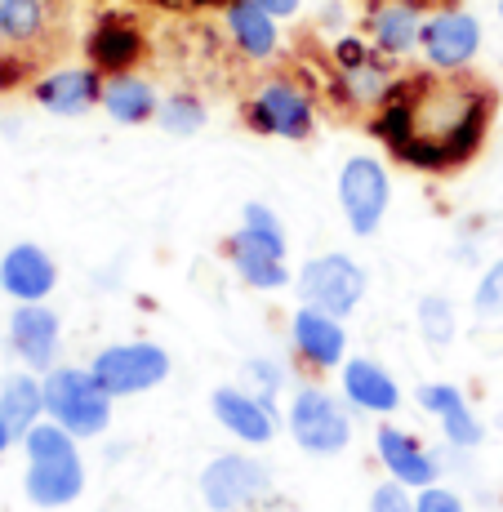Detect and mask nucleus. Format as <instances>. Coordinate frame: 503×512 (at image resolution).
<instances>
[{"instance_id": "1", "label": "nucleus", "mask_w": 503, "mask_h": 512, "mask_svg": "<svg viewBox=\"0 0 503 512\" xmlns=\"http://www.w3.org/2000/svg\"><path fill=\"white\" fill-rule=\"evenodd\" d=\"M499 94L490 81L459 72H406L392 81L383 103L374 107V139L401 165L423 174H455L481 152L495 121Z\"/></svg>"}, {"instance_id": "2", "label": "nucleus", "mask_w": 503, "mask_h": 512, "mask_svg": "<svg viewBox=\"0 0 503 512\" xmlns=\"http://www.w3.org/2000/svg\"><path fill=\"white\" fill-rule=\"evenodd\" d=\"M67 45V0H0V90L23 85Z\"/></svg>"}, {"instance_id": "3", "label": "nucleus", "mask_w": 503, "mask_h": 512, "mask_svg": "<svg viewBox=\"0 0 503 512\" xmlns=\"http://www.w3.org/2000/svg\"><path fill=\"white\" fill-rule=\"evenodd\" d=\"M228 259L241 272V281L254 285V290H281L290 281V272H285V232L268 205H245L241 232L228 236Z\"/></svg>"}, {"instance_id": "4", "label": "nucleus", "mask_w": 503, "mask_h": 512, "mask_svg": "<svg viewBox=\"0 0 503 512\" xmlns=\"http://www.w3.org/2000/svg\"><path fill=\"white\" fill-rule=\"evenodd\" d=\"M45 410L72 437H98L107 428V419H112V397L98 388L90 370L58 366L45 379Z\"/></svg>"}, {"instance_id": "5", "label": "nucleus", "mask_w": 503, "mask_h": 512, "mask_svg": "<svg viewBox=\"0 0 503 512\" xmlns=\"http://www.w3.org/2000/svg\"><path fill=\"white\" fill-rule=\"evenodd\" d=\"M290 432L308 455H339L352 441V419L325 388H299L290 406Z\"/></svg>"}, {"instance_id": "6", "label": "nucleus", "mask_w": 503, "mask_h": 512, "mask_svg": "<svg viewBox=\"0 0 503 512\" xmlns=\"http://www.w3.org/2000/svg\"><path fill=\"white\" fill-rule=\"evenodd\" d=\"M90 374L107 397H134V392L156 388L170 374V357L156 343H121V348L98 352Z\"/></svg>"}, {"instance_id": "7", "label": "nucleus", "mask_w": 503, "mask_h": 512, "mask_svg": "<svg viewBox=\"0 0 503 512\" xmlns=\"http://www.w3.org/2000/svg\"><path fill=\"white\" fill-rule=\"evenodd\" d=\"M299 294L308 308H321L330 317H348L366 294V272L348 259V254H321L308 259L299 272Z\"/></svg>"}, {"instance_id": "8", "label": "nucleus", "mask_w": 503, "mask_h": 512, "mask_svg": "<svg viewBox=\"0 0 503 512\" xmlns=\"http://www.w3.org/2000/svg\"><path fill=\"white\" fill-rule=\"evenodd\" d=\"M392 63L379 45L366 41H339L334 45V85L343 90L352 107H379L392 90Z\"/></svg>"}, {"instance_id": "9", "label": "nucleus", "mask_w": 503, "mask_h": 512, "mask_svg": "<svg viewBox=\"0 0 503 512\" xmlns=\"http://www.w3.org/2000/svg\"><path fill=\"white\" fill-rule=\"evenodd\" d=\"M339 205L348 228L357 236H370L388 214V170L370 156H352L339 174Z\"/></svg>"}, {"instance_id": "10", "label": "nucleus", "mask_w": 503, "mask_h": 512, "mask_svg": "<svg viewBox=\"0 0 503 512\" xmlns=\"http://www.w3.org/2000/svg\"><path fill=\"white\" fill-rule=\"evenodd\" d=\"M272 490V472L250 455H219L201 472V499L214 512H236Z\"/></svg>"}, {"instance_id": "11", "label": "nucleus", "mask_w": 503, "mask_h": 512, "mask_svg": "<svg viewBox=\"0 0 503 512\" xmlns=\"http://www.w3.org/2000/svg\"><path fill=\"white\" fill-rule=\"evenodd\" d=\"M245 121L272 139H308L312 134V98L294 81H268L245 103Z\"/></svg>"}, {"instance_id": "12", "label": "nucleus", "mask_w": 503, "mask_h": 512, "mask_svg": "<svg viewBox=\"0 0 503 512\" xmlns=\"http://www.w3.org/2000/svg\"><path fill=\"white\" fill-rule=\"evenodd\" d=\"M419 45L432 67L459 72V67H468L472 58H477L481 27H477V18L463 14V9H441V14H432L428 23L419 27Z\"/></svg>"}, {"instance_id": "13", "label": "nucleus", "mask_w": 503, "mask_h": 512, "mask_svg": "<svg viewBox=\"0 0 503 512\" xmlns=\"http://www.w3.org/2000/svg\"><path fill=\"white\" fill-rule=\"evenodd\" d=\"M85 49H90L94 72L125 76V72H130V67L138 63V58L147 54V41H143V27H138L134 18L107 14V18H98V27L90 32Z\"/></svg>"}, {"instance_id": "14", "label": "nucleus", "mask_w": 503, "mask_h": 512, "mask_svg": "<svg viewBox=\"0 0 503 512\" xmlns=\"http://www.w3.org/2000/svg\"><path fill=\"white\" fill-rule=\"evenodd\" d=\"M290 334H294V352H299L308 366H317V370L339 366L343 348H348V334H343L339 317H330V312H321V308H308V303L294 312Z\"/></svg>"}, {"instance_id": "15", "label": "nucleus", "mask_w": 503, "mask_h": 512, "mask_svg": "<svg viewBox=\"0 0 503 512\" xmlns=\"http://www.w3.org/2000/svg\"><path fill=\"white\" fill-rule=\"evenodd\" d=\"M374 446H379V459H383V468L392 472V481H401V486H419V490H428L432 481H437L441 464L432 459V450H423L419 441L410 437V432L383 423V428L374 432Z\"/></svg>"}, {"instance_id": "16", "label": "nucleus", "mask_w": 503, "mask_h": 512, "mask_svg": "<svg viewBox=\"0 0 503 512\" xmlns=\"http://www.w3.org/2000/svg\"><path fill=\"white\" fill-rule=\"evenodd\" d=\"M54 281H58V268L41 245L23 241L0 259V290L14 294V299H23V303H41L45 294L54 290Z\"/></svg>"}, {"instance_id": "17", "label": "nucleus", "mask_w": 503, "mask_h": 512, "mask_svg": "<svg viewBox=\"0 0 503 512\" xmlns=\"http://www.w3.org/2000/svg\"><path fill=\"white\" fill-rule=\"evenodd\" d=\"M36 103L54 116H81L94 103H103V81L94 67H63V72H49L45 81H36Z\"/></svg>"}, {"instance_id": "18", "label": "nucleus", "mask_w": 503, "mask_h": 512, "mask_svg": "<svg viewBox=\"0 0 503 512\" xmlns=\"http://www.w3.org/2000/svg\"><path fill=\"white\" fill-rule=\"evenodd\" d=\"M210 406H214V419H219L223 428L232 432V437L250 441V446H263V441L276 437V410L263 406L259 397H250V392H241V388H219Z\"/></svg>"}, {"instance_id": "19", "label": "nucleus", "mask_w": 503, "mask_h": 512, "mask_svg": "<svg viewBox=\"0 0 503 512\" xmlns=\"http://www.w3.org/2000/svg\"><path fill=\"white\" fill-rule=\"evenodd\" d=\"M9 339L32 370H49L58 357V317L41 303H23L9 321Z\"/></svg>"}, {"instance_id": "20", "label": "nucleus", "mask_w": 503, "mask_h": 512, "mask_svg": "<svg viewBox=\"0 0 503 512\" xmlns=\"http://www.w3.org/2000/svg\"><path fill=\"white\" fill-rule=\"evenodd\" d=\"M85 490V468L76 455L27 464V499L41 508H63Z\"/></svg>"}, {"instance_id": "21", "label": "nucleus", "mask_w": 503, "mask_h": 512, "mask_svg": "<svg viewBox=\"0 0 503 512\" xmlns=\"http://www.w3.org/2000/svg\"><path fill=\"white\" fill-rule=\"evenodd\" d=\"M343 392H348L352 406L361 410H374V415H392V410L401 406V388L392 383V374L383 366H374V361L357 357L343 366Z\"/></svg>"}, {"instance_id": "22", "label": "nucleus", "mask_w": 503, "mask_h": 512, "mask_svg": "<svg viewBox=\"0 0 503 512\" xmlns=\"http://www.w3.org/2000/svg\"><path fill=\"white\" fill-rule=\"evenodd\" d=\"M45 410V383H36L32 374H9L0 383V423L9 428V437H27L36 428Z\"/></svg>"}, {"instance_id": "23", "label": "nucleus", "mask_w": 503, "mask_h": 512, "mask_svg": "<svg viewBox=\"0 0 503 512\" xmlns=\"http://www.w3.org/2000/svg\"><path fill=\"white\" fill-rule=\"evenodd\" d=\"M228 32L245 58H272L276 54V18L263 5H254V0H232Z\"/></svg>"}, {"instance_id": "24", "label": "nucleus", "mask_w": 503, "mask_h": 512, "mask_svg": "<svg viewBox=\"0 0 503 512\" xmlns=\"http://www.w3.org/2000/svg\"><path fill=\"white\" fill-rule=\"evenodd\" d=\"M103 107L112 121L121 125H143L156 116V107H161V98H156V90L143 81V76H112V81L103 85Z\"/></svg>"}, {"instance_id": "25", "label": "nucleus", "mask_w": 503, "mask_h": 512, "mask_svg": "<svg viewBox=\"0 0 503 512\" xmlns=\"http://www.w3.org/2000/svg\"><path fill=\"white\" fill-rule=\"evenodd\" d=\"M419 9L410 5H379L370 14V32H374V45L383 49L388 58L406 54V49L419 45Z\"/></svg>"}, {"instance_id": "26", "label": "nucleus", "mask_w": 503, "mask_h": 512, "mask_svg": "<svg viewBox=\"0 0 503 512\" xmlns=\"http://www.w3.org/2000/svg\"><path fill=\"white\" fill-rule=\"evenodd\" d=\"M156 121H161L165 134H196L205 125V103L196 94H170L161 98V107H156Z\"/></svg>"}, {"instance_id": "27", "label": "nucleus", "mask_w": 503, "mask_h": 512, "mask_svg": "<svg viewBox=\"0 0 503 512\" xmlns=\"http://www.w3.org/2000/svg\"><path fill=\"white\" fill-rule=\"evenodd\" d=\"M419 330L428 343L446 348V343L455 339V308H450V299H441V294L419 299Z\"/></svg>"}, {"instance_id": "28", "label": "nucleus", "mask_w": 503, "mask_h": 512, "mask_svg": "<svg viewBox=\"0 0 503 512\" xmlns=\"http://www.w3.org/2000/svg\"><path fill=\"white\" fill-rule=\"evenodd\" d=\"M27 459L32 464H41V459H63V455H76L72 446V432L58 428V423H36L32 432H27Z\"/></svg>"}, {"instance_id": "29", "label": "nucleus", "mask_w": 503, "mask_h": 512, "mask_svg": "<svg viewBox=\"0 0 503 512\" xmlns=\"http://www.w3.org/2000/svg\"><path fill=\"white\" fill-rule=\"evenodd\" d=\"M441 428H446V441H450V446H459V450H472V446H481V441H486V428H481V419L472 415L468 406H459V410H450V415H441Z\"/></svg>"}, {"instance_id": "30", "label": "nucleus", "mask_w": 503, "mask_h": 512, "mask_svg": "<svg viewBox=\"0 0 503 512\" xmlns=\"http://www.w3.org/2000/svg\"><path fill=\"white\" fill-rule=\"evenodd\" d=\"M472 308H477L481 317H503V259L481 277L477 294H472Z\"/></svg>"}, {"instance_id": "31", "label": "nucleus", "mask_w": 503, "mask_h": 512, "mask_svg": "<svg viewBox=\"0 0 503 512\" xmlns=\"http://www.w3.org/2000/svg\"><path fill=\"white\" fill-rule=\"evenodd\" d=\"M245 379L259 388V401L263 406H272V397H276V388H281V379H285V370L276 366V361H263V357H254L250 366H245Z\"/></svg>"}, {"instance_id": "32", "label": "nucleus", "mask_w": 503, "mask_h": 512, "mask_svg": "<svg viewBox=\"0 0 503 512\" xmlns=\"http://www.w3.org/2000/svg\"><path fill=\"white\" fill-rule=\"evenodd\" d=\"M419 406L423 410H432V415H450V410H459L463 406V392L459 388H450V383H423L419 392Z\"/></svg>"}, {"instance_id": "33", "label": "nucleus", "mask_w": 503, "mask_h": 512, "mask_svg": "<svg viewBox=\"0 0 503 512\" xmlns=\"http://www.w3.org/2000/svg\"><path fill=\"white\" fill-rule=\"evenodd\" d=\"M414 512H463L459 495L455 490H441V486H428L419 495V504H414Z\"/></svg>"}, {"instance_id": "34", "label": "nucleus", "mask_w": 503, "mask_h": 512, "mask_svg": "<svg viewBox=\"0 0 503 512\" xmlns=\"http://www.w3.org/2000/svg\"><path fill=\"white\" fill-rule=\"evenodd\" d=\"M370 512H414V504L406 499V490L379 486V490H374V499H370Z\"/></svg>"}, {"instance_id": "35", "label": "nucleus", "mask_w": 503, "mask_h": 512, "mask_svg": "<svg viewBox=\"0 0 503 512\" xmlns=\"http://www.w3.org/2000/svg\"><path fill=\"white\" fill-rule=\"evenodd\" d=\"M143 5H156V9H174V14H201V9H214V5H232V0H143Z\"/></svg>"}, {"instance_id": "36", "label": "nucleus", "mask_w": 503, "mask_h": 512, "mask_svg": "<svg viewBox=\"0 0 503 512\" xmlns=\"http://www.w3.org/2000/svg\"><path fill=\"white\" fill-rule=\"evenodd\" d=\"M254 5H263V9H268V14H272V18H290L294 9L303 5V0H254Z\"/></svg>"}, {"instance_id": "37", "label": "nucleus", "mask_w": 503, "mask_h": 512, "mask_svg": "<svg viewBox=\"0 0 503 512\" xmlns=\"http://www.w3.org/2000/svg\"><path fill=\"white\" fill-rule=\"evenodd\" d=\"M379 5H410V9H446L455 0H379Z\"/></svg>"}, {"instance_id": "38", "label": "nucleus", "mask_w": 503, "mask_h": 512, "mask_svg": "<svg viewBox=\"0 0 503 512\" xmlns=\"http://www.w3.org/2000/svg\"><path fill=\"white\" fill-rule=\"evenodd\" d=\"M9 441H14V437H9V428H5V423H0V450H5Z\"/></svg>"}, {"instance_id": "39", "label": "nucleus", "mask_w": 503, "mask_h": 512, "mask_svg": "<svg viewBox=\"0 0 503 512\" xmlns=\"http://www.w3.org/2000/svg\"><path fill=\"white\" fill-rule=\"evenodd\" d=\"M499 432H503V415H499Z\"/></svg>"}, {"instance_id": "40", "label": "nucleus", "mask_w": 503, "mask_h": 512, "mask_svg": "<svg viewBox=\"0 0 503 512\" xmlns=\"http://www.w3.org/2000/svg\"><path fill=\"white\" fill-rule=\"evenodd\" d=\"M499 18H503V5H499Z\"/></svg>"}]
</instances>
